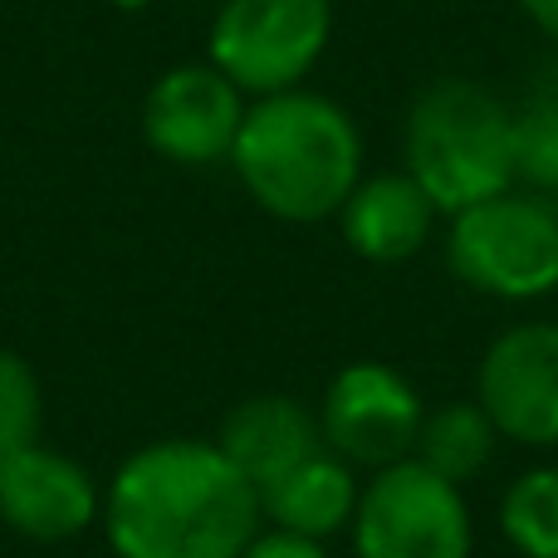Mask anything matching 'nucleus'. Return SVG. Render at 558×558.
I'll return each mask as SVG.
<instances>
[{
    "label": "nucleus",
    "instance_id": "9d476101",
    "mask_svg": "<svg viewBox=\"0 0 558 558\" xmlns=\"http://www.w3.org/2000/svg\"><path fill=\"white\" fill-rule=\"evenodd\" d=\"M104 514V495L64 451L25 446L0 461V520L39 544H64Z\"/></svg>",
    "mask_w": 558,
    "mask_h": 558
},
{
    "label": "nucleus",
    "instance_id": "f3484780",
    "mask_svg": "<svg viewBox=\"0 0 558 558\" xmlns=\"http://www.w3.org/2000/svg\"><path fill=\"white\" fill-rule=\"evenodd\" d=\"M514 182L530 192H558V98H539L514 113Z\"/></svg>",
    "mask_w": 558,
    "mask_h": 558
},
{
    "label": "nucleus",
    "instance_id": "a211bd4d",
    "mask_svg": "<svg viewBox=\"0 0 558 558\" xmlns=\"http://www.w3.org/2000/svg\"><path fill=\"white\" fill-rule=\"evenodd\" d=\"M241 558H328L318 539H299V534H284V530H270V534H255L251 549Z\"/></svg>",
    "mask_w": 558,
    "mask_h": 558
},
{
    "label": "nucleus",
    "instance_id": "ddd939ff",
    "mask_svg": "<svg viewBox=\"0 0 558 558\" xmlns=\"http://www.w3.org/2000/svg\"><path fill=\"white\" fill-rule=\"evenodd\" d=\"M357 495H363L357 471L343 461V456H333L324 446V451H314L308 461H299L289 475H279L275 485H265L260 514L275 524V530L324 544L328 534L353 524Z\"/></svg>",
    "mask_w": 558,
    "mask_h": 558
},
{
    "label": "nucleus",
    "instance_id": "f8f14e48",
    "mask_svg": "<svg viewBox=\"0 0 558 558\" xmlns=\"http://www.w3.org/2000/svg\"><path fill=\"white\" fill-rule=\"evenodd\" d=\"M216 446L231 456V465L255 490H265L279 475L294 471L299 461L324 451V432H318V416L304 402L279 397V392H260L226 416Z\"/></svg>",
    "mask_w": 558,
    "mask_h": 558
},
{
    "label": "nucleus",
    "instance_id": "6e6552de",
    "mask_svg": "<svg viewBox=\"0 0 558 558\" xmlns=\"http://www.w3.org/2000/svg\"><path fill=\"white\" fill-rule=\"evenodd\" d=\"M475 402L520 446H558V324H514L485 348Z\"/></svg>",
    "mask_w": 558,
    "mask_h": 558
},
{
    "label": "nucleus",
    "instance_id": "aec40b11",
    "mask_svg": "<svg viewBox=\"0 0 558 558\" xmlns=\"http://www.w3.org/2000/svg\"><path fill=\"white\" fill-rule=\"evenodd\" d=\"M113 5H123V10H143V5H153V0H113Z\"/></svg>",
    "mask_w": 558,
    "mask_h": 558
},
{
    "label": "nucleus",
    "instance_id": "1a4fd4ad",
    "mask_svg": "<svg viewBox=\"0 0 558 558\" xmlns=\"http://www.w3.org/2000/svg\"><path fill=\"white\" fill-rule=\"evenodd\" d=\"M245 123V94L216 64H182L147 88L143 137L177 167L231 162Z\"/></svg>",
    "mask_w": 558,
    "mask_h": 558
},
{
    "label": "nucleus",
    "instance_id": "2eb2a0df",
    "mask_svg": "<svg viewBox=\"0 0 558 558\" xmlns=\"http://www.w3.org/2000/svg\"><path fill=\"white\" fill-rule=\"evenodd\" d=\"M500 530L524 558H558V465H534L505 490Z\"/></svg>",
    "mask_w": 558,
    "mask_h": 558
},
{
    "label": "nucleus",
    "instance_id": "dca6fc26",
    "mask_svg": "<svg viewBox=\"0 0 558 558\" xmlns=\"http://www.w3.org/2000/svg\"><path fill=\"white\" fill-rule=\"evenodd\" d=\"M39 416H45V397L35 367L0 348V461L39 441Z\"/></svg>",
    "mask_w": 558,
    "mask_h": 558
},
{
    "label": "nucleus",
    "instance_id": "0eeeda50",
    "mask_svg": "<svg viewBox=\"0 0 558 558\" xmlns=\"http://www.w3.org/2000/svg\"><path fill=\"white\" fill-rule=\"evenodd\" d=\"M426 407L416 387L387 363H348L328 383L324 407H318V432L333 456L348 465L383 471L416 451Z\"/></svg>",
    "mask_w": 558,
    "mask_h": 558
},
{
    "label": "nucleus",
    "instance_id": "39448f33",
    "mask_svg": "<svg viewBox=\"0 0 558 558\" xmlns=\"http://www.w3.org/2000/svg\"><path fill=\"white\" fill-rule=\"evenodd\" d=\"M353 549L357 558H471L475 530L461 485L416 456L383 465L357 495Z\"/></svg>",
    "mask_w": 558,
    "mask_h": 558
},
{
    "label": "nucleus",
    "instance_id": "6ab92c4d",
    "mask_svg": "<svg viewBox=\"0 0 558 558\" xmlns=\"http://www.w3.org/2000/svg\"><path fill=\"white\" fill-rule=\"evenodd\" d=\"M520 5H524V15H530L534 25L558 45V0H520Z\"/></svg>",
    "mask_w": 558,
    "mask_h": 558
},
{
    "label": "nucleus",
    "instance_id": "f257e3e1",
    "mask_svg": "<svg viewBox=\"0 0 558 558\" xmlns=\"http://www.w3.org/2000/svg\"><path fill=\"white\" fill-rule=\"evenodd\" d=\"M98 520L118 558H241L265 514L221 446L167 436L118 465Z\"/></svg>",
    "mask_w": 558,
    "mask_h": 558
},
{
    "label": "nucleus",
    "instance_id": "20e7f679",
    "mask_svg": "<svg viewBox=\"0 0 558 558\" xmlns=\"http://www.w3.org/2000/svg\"><path fill=\"white\" fill-rule=\"evenodd\" d=\"M446 260L461 284L490 299H544L558 289V202L539 192H510L451 216Z\"/></svg>",
    "mask_w": 558,
    "mask_h": 558
},
{
    "label": "nucleus",
    "instance_id": "423d86ee",
    "mask_svg": "<svg viewBox=\"0 0 558 558\" xmlns=\"http://www.w3.org/2000/svg\"><path fill=\"white\" fill-rule=\"evenodd\" d=\"M333 0H226L211 20V64L241 94L299 88L328 49Z\"/></svg>",
    "mask_w": 558,
    "mask_h": 558
},
{
    "label": "nucleus",
    "instance_id": "f03ea898",
    "mask_svg": "<svg viewBox=\"0 0 558 558\" xmlns=\"http://www.w3.org/2000/svg\"><path fill=\"white\" fill-rule=\"evenodd\" d=\"M231 167L260 211L308 226L338 216L363 182V133L333 98L284 88L245 108Z\"/></svg>",
    "mask_w": 558,
    "mask_h": 558
},
{
    "label": "nucleus",
    "instance_id": "9b49d317",
    "mask_svg": "<svg viewBox=\"0 0 558 558\" xmlns=\"http://www.w3.org/2000/svg\"><path fill=\"white\" fill-rule=\"evenodd\" d=\"M436 216L441 211L416 186L412 172H383V177H363L353 186L338 221H343V241L353 255H363L373 265H397L412 260L432 241Z\"/></svg>",
    "mask_w": 558,
    "mask_h": 558
},
{
    "label": "nucleus",
    "instance_id": "4468645a",
    "mask_svg": "<svg viewBox=\"0 0 558 558\" xmlns=\"http://www.w3.org/2000/svg\"><path fill=\"white\" fill-rule=\"evenodd\" d=\"M495 441H500V432H495V422L485 416L481 402H446L436 412H426L412 456L441 481L465 485L490 465Z\"/></svg>",
    "mask_w": 558,
    "mask_h": 558
},
{
    "label": "nucleus",
    "instance_id": "7ed1b4c3",
    "mask_svg": "<svg viewBox=\"0 0 558 558\" xmlns=\"http://www.w3.org/2000/svg\"><path fill=\"white\" fill-rule=\"evenodd\" d=\"M407 172L441 216L514 186V113L471 78H441L407 113Z\"/></svg>",
    "mask_w": 558,
    "mask_h": 558
}]
</instances>
